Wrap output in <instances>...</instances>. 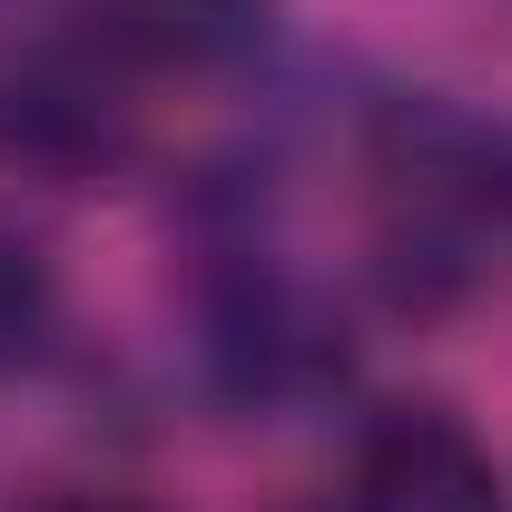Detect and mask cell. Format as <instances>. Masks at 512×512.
Here are the masks:
<instances>
[{
  "mask_svg": "<svg viewBox=\"0 0 512 512\" xmlns=\"http://www.w3.org/2000/svg\"><path fill=\"white\" fill-rule=\"evenodd\" d=\"M345 512H503V473L453 404H384L355 444Z\"/></svg>",
  "mask_w": 512,
  "mask_h": 512,
  "instance_id": "3",
  "label": "cell"
},
{
  "mask_svg": "<svg viewBox=\"0 0 512 512\" xmlns=\"http://www.w3.org/2000/svg\"><path fill=\"white\" fill-rule=\"evenodd\" d=\"M138 158V69L89 30H40L0 50V168L40 188H109Z\"/></svg>",
  "mask_w": 512,
  "mask_h": 512,
  "instance_id": "2",
  "label": "cell"
},
{
  "mask_svg": "<svg viewBox=\"0 0 512 512\" xmlns=\"http://www.w3.org/2000/svg\"><path fill=\"white\" fill-rule=\"evenodd\" d=\"M50 335H60V266L40 256L20 217H0V375L40 365Z\"/></svg>",
  "mask_w": 512,
  "mask_h": 512,
  "instance_id": "5",
  "label": "cell"
},
{
  "mask_svg": "<svg viewBox=\"0 0 512 512\" xmlns=\"http://www.w3.org/2000/svg\"><path fill=\"white\" fill-rule=\"evenodd\" d=\"M79 30L119 69H227L266 40V0H79Z\"/></svg>",
  "mask_w": 512,
  "mask_h": 512,
  "instance_id": "4",
  "label": "cell"
},
{
  "mask_svg": "<svg viewBox=\"0 0 512 512\" xmlns=\"http://www.w3.org/2000/svg\"><path fill=\"white\" fill-rule=\"evenodd\" d=\"M40 512H148V503H128V493H60V503H40Z\"/></svg>",
  "mask_w": 512,
  "mask_h": 512,
  "instance_id": "6",
  "label": "cell"
},
{
  "mask_svg": "<svg viewBox=\"0 0 512 512\" xmlns=\"http://www.w3.org/2000/svg\"><path fill=\"white\" fill-rule=\"evenodd\" d=\"M375 178H384V266L414 306L453 296L483 266V237L512 217V148L444 99H404L384 119Z\"/></svg>",
  "mask_w": 512,
  "mask_h": 512,
  "instance_id": "1",
  "label": "cell"
}]
</instances>
